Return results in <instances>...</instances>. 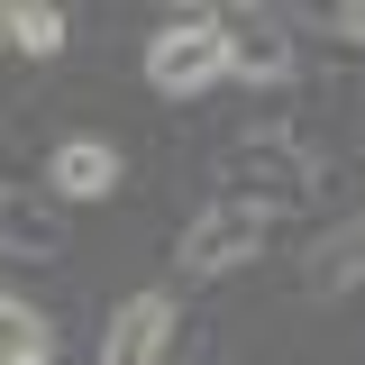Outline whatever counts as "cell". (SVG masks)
<instances>
[{
  "label": "cell",
  "instance_id": "6da1fadb",
  "mask_svg": "<svg viewBox=\"0 0 365 365\" xmlns=\"http://www.w3.org/2000/svg\"><path fill=\"white\" fill-rule=\"evenodd\" d=\"M228 73V19L210 9H192V19H165L155 46H146V83L165 91V101H192V91H210Z\"/></svg>",
  "mask_w": 365,
  "mask_h": 365
},
{
  "label": "cell",
  "instance_id": "7a4b0ae2",
  "mask_svg": "<svg viewBox=\"0 0 365 365\" xmlns=\"http://www.w3.org/2000/svg\"><path fill=\"white\" fill-rule=\"evenodd\" d=\"M220 182L237 201H256V210H292V201H311V155L265 128V137H237V146H228Z\"/></svg>",
  "mask_w": 365,
  "mask_h": 365
},
{
  "label": "cell",
  "instance_id": "3957f363",
  "mask_svg": "<svg viewBox=\"0 0 365 365\" xmlns=\"http://www.w3.org/2000/svg\"><path fill=\"white\" fill-rule=\"evenodd\" d=\"M256 237H265V210L228 192V201H210L201 220L182 228L174 265H182V283H210V274H228V265H247V256H256Z\"/></svg>",
  "mask_w": 365,
  "mask_h": 365
},
{
  "label": "cell",
  "instance_id": "277c9868",
  "mask_svg": "<svg viewBox=\"0 0 365 365\" xmlns=\"http://www.w3.org/2000/svg\"><path fill=\"white\" fill-rule=\"evenodd\" d=\"M165 347H174V302L165 292L119 302V319L101 329V365H165Z\"/></svg>",
  "mask_w": 365,
  "mask_h": 365
},
{
  "label": "cell",
  "instance_id": "5b68a950",
  "mask_svg": "<svg viewBox=\"0 0 365 365\" xmlns=\"http://www.w3.org/2000/svg\"><path fill=\"white\" fill-rule=\"evenodd\" d=\"M110 182H119V155H110L101 137H64V146L46 155V192H55V201H101Z\"/></svg>",
  "mask_w": 365,
  "mask_h": 365
},
{
  "label": "cell",
  "instance_id": "8992f818",
  "mask_svg": "<svg viewBox=\"0 0 365 365\" xmlns=\"http://www.w3.org/2000/svg\"><path fill=\"white\" fill-rule=\"evenodd\" d=\"M228 73L237 83H292V37L274 19H228Z\"/></svg>",
  "mask_w": 365,
  "mask_h": 365
},
{
  "label": "cell",
  "instance_id": "52a82bcc",
  "mask_svg": "<svg viewBox=\"0 0 365 365\" xmlns=\"http://www.w3.org/2000/svg\"><path fill=\"white\" fill-rule=\"evenodd\" d=\"M0 365H55V329L9 292H0Z\"/></svg>",
  "mask_w": 365,
  "mask_h": 365
},
{
  "label": "cell",
  "instance_id": "ba28073f",
  "mask_svg": "<svg viewBox=\"0 0 365 365\" xmlns=\"http://www.w3.org/2000/svg\"><path fill=\"white\" fill-rule=\"evenodd\" d=\"M9 46H19V55H64V19H55V9H46V0H19V28H9Z\"/></svg>",
  "mask_w": 365,
  "mask_h": 365
},
{
  "label": "cell",
  "instance_id": "9c48e42d",
  "mask_svg": "<svg viewBox=\"0 0 365 365\" xmlns=\"http://www.w3.org/2000/svg\"><path fill=\"white\" fill-rule=\"evenodd\" d=\"M338 37H347V46H365V0H338Z\"/></svg>",
  "mask_w": 365,
  "mask_h": 365
},
{
  "label": "cell",
  "instance_id": "30bf717a",
  "mask_svg": "<svg viewBox=\"0 0 365 365\" xmlns=\"http://www.w3.org/2000/svg\"><path fill=\"white\" fill-rule=\"evenodd\" d=\"M9 28H19V0H0V37H9Z\"/></svg>",
  "mask_w": 365,
  "mask_h": 365
}]
</instances>
